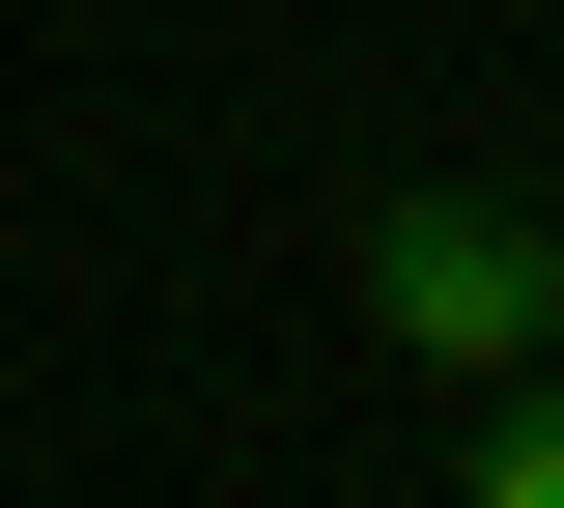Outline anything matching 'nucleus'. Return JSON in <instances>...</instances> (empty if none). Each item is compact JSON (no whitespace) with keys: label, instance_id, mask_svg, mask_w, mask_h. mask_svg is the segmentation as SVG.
Masks as SVG:
<instances>
[{"label":"nucleus","instance_id":"obj_1","mask_svg":"<svg viewBox=\"0 0 564 508\" xmlns=\"http://www.w3.org/2000/svg\"><path fill=\"white\" fill-rule=\"evenodd\" d=\"M367 339L452 367V396H508V367L564 339V226L480 198V170H395V198H367Z\"/></svg>","mask_w":564,"mask_h":508},{"label":"nucleus","instance_id":"obj_2","mask_svg":"<svg viewBox=\"0 0 564 508\" xmlns=\"http://www.w3.org/2000/svg\"><path fill=\"white\" fill-rule=\"evenodd\" d=\"M452 508H564V367H508V396H480V480H452Z\"/></svg>","mask_w":564,"mask_h":508}]
</instances>
